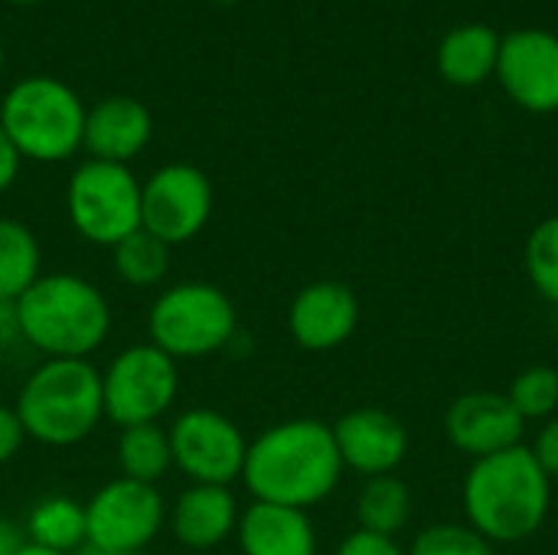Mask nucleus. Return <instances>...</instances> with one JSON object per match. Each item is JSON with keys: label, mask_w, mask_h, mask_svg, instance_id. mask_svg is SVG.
Returning a JSON list of instances; mask_svg holds the SVG:
<instances>
[{"label": "nucleus", "mask_w": 558, "mask_h": 555, "mask_svg": "<svg viewBox=\"0 0 558 555\" xmlns=\"http://www.w3.org/2000/svg\"><path fill=\"white\" fill-rule=\"evenodd\" d=\"M16 350H26L16 301H0V357H13Z\"/></svg>", "instance_id": "obj_31"}, {"label": "nucleus", "mask_w": 558, "mask_h": 555, "mask_svg": "<svg viewBox=\"0 0 558 555\" xmlns=\"http://www.w3.org/2000/svg\"><path fill=\"white\" fill-rule=\"evenodd\" d=\"M88 546L105 553H144L167 530V500L154 484L114 478L85 500Z\"/></svg>", "instance_id": "obj_9"}, {"label": "nucleus", "mask_w": 558, "mask_h": 555, "mask_svg": "<svg viewBox=\"0 0 558 555\" xmlns=\"http://www.w3.org/2000/svg\"><path fill=\"white\" fill-rule=\"evenodd\" d=\"M343 481L333 429L320 419H284L248 442L242 484L252 500L311 510Z\"/></svg>", "instance_id": "obj_1"}, {"label": "nucleus", "mask_w": 558, "mask_h": 555, "mask_svg": "<svg viewBox=\"0 0 558 555\" xmlns=\"http://www.w3.org/2000/svg\"><path fill=\"white\" fill-rule=\"evenodd\" d=\"M26 350L43 360H92L111 334V304L105 291L72 272L39 275L16 298Z\"/></svg>", "instance_id": "obj_3"}, {"label": "nucleus", "mask_w": 558, "mask_h": 555, "mask_svg": "<svg viewBox=\"0 0 558 555\" xmlns=\"http://www.w3.org/2000/svg\"><path fill=\"white\" fill-rule=\"evenodd\" d=\"M216 3H239V0H216Z\"/></svg>", "instance_id": "obj_37"}, {"label": "nucleus", "mask_w": 558, "mask_h": 555, "mask_svg": "<svg viewBox=\"0 0 558 555\" xmlns=\"http://www.w3.org/2000/svg\"><path fill=\"white\" fill-rule=\"evenodd\" d=\"M65 216L78 239L114 249L141 229V180L128 164L88 157L65 183Z\"/></svg>", "instance_id": "obj_7"}, {"label": "nucleus", "mask_w": 558, "mask_h": 555, "mask_svg": "<svg viewBox=\"0 0 558 555\" xmlns=\"http://www.w3.org/2000/svg\"><path fill=\"white\" fill-rule=\"evenodd\" d=\"M111 268L128 288H157L170 275V245L137 229L111 249Z\"/></svg>", "instance_id": "obj_24"}, {"label": "nucleus", "mask_w": 558, "mask_h": 555, "mask_svg": "<svg viewBox=\"0 0 558 555\" xmlns=\"http://www.w3.org/2000/svg\"><path fill=\"white\" fill-rule=\"evenodd\" d=\"M23 533H26V543H33V546L75 555L88 546L85 504H78L69 494H46L29 507V514L23 520Z\"/></svg>", "instance_id": "obj_20"}, {"label": "nucleus", "mask_w": 558, "mask_h": 555, "mask_svg": "<svg viewBox=\"0 0 558 555\" xmlns=\"http://www.w3.org/2000/svg\"><path fill=\"white\" fill-rule=\"evenodd\" d=\"M213 216L209 177L183 160L157 167L141 183V229L177 249L193 242Z\"/></svg>", "instance_id": "obj_11"}, {"label": "nucleus", "mask_w": 558, "mask_h": 555, "mask_svg": "<svg viewBox=\"0 0 558 555\" xmlns=\"http://www.w3.org/2000/svg\"><path fill=\"white\" fill-rule=\"evenodd\" d=\"M82 98L52 75L13 82L0 101V128L16 154L33 164H62L78 154L85 134Z\"/></svg>", "instance_id": "obj_5"}, {"label": "nucleus", "mask_w": 558, "mask_h": 555, "mask_svg": "<svg viewBox=\"0 0 558 555\" xmlns=\"http://www.w3.org/2000/svg\"><path fill=\"white\" fill-rule=\"evenodd\" d=\"M356 530L379 533V536H399L405 523L412 520V491L396 474L366 478L356 494Z\"/></svg>", "instance_id": "obj_22"}, {"label": "nucleus", "mask_w": 558, "mask_h": 555, "mask_svg": "<svg viewBox=\"0 0 558 555\" xmlns=\"http://www.w3.org/2000/svg\"><path fill=\"white\" fill-rule=\"evenodd\" d=\"M409 555H497L494 543H487L481 533H474L468 523H435L425 527L412 546Z\"/></svg>", "instance_id": "obj_27"}, {"label": "nucleus", "mask_w": 558, "mask_h": 555, "mask_svg": "<svg viewBox=\"0 0 558 555\" xmlns=\"http://www.w3.org/2000/svg\"><path fill=\"white\" fill-rule=\"evenodd\" d=\"M150 134H154L150 111L137 98L111 95L85 111L82 147L88 150L92 160L131 164L150 144Z\"/></svg>", "instance_id": "obj_17"}, {"label": "nucleus", "mask_w": 558, "mask_h": 555, "mask_svg": "<svg viewBox=\"0 0 558 555\" xmlns=\"http://www.w3.org/2000/svg\"><path fill=\"white\" fill-rule=\"evenodd\" d=\"M20 164H23V157L16 154L13 141L0 128V193H7L13 186V180L20 177Z\"/></svg>", "instance_id": "obj_32"}, {"label": "nucleus", "mask_w": 558, "mask_h": 555, "mask_svg": "<svg viewBox=\"0 0 558 555\" xmlns=\"http://www.w3.org/2000/svg\"><path fill=\"white\" fill-rule=\"evenodd\" d=\"M43 275V249L36 232L10 216H0V301H16Z\"/></svg>", "instance_id": "obj_23"}, {"label": "nucleus", "mask_w": 558, "mask_h": 555, "mask_svg": "<svg viewBox=\"0 0 558 555\" xmlns=\"http://www.w3.org/2000/svg\"><path fill=\"white\" fill-rule=\"evenodd\" d=\"M333 555H409L396 536H379V533H366V530H353L340 540Z\"/></svg>", "instance_id": "obj_28"}, {"label": "nucleus", "mask_w": 558, "mask_h": 555, "mask_svg": "<svg viewBox=\"0 0 558 555\" xmlns=\"http://www.w3.org/2000/svg\"><path fill=\"white\" fill-rule=\"evenodd\" d=\"M235 301L209 281H177L147 307V340L177 363L222 353L235 340Z\"/></svg>", "instance_id": "obj_6"}, {"label": "nucleus", "mask_w": 558, "mask_h": 555, "mask_svg": "<svg viewBox=\"0 0 558 555\" xmlns=\"http://www.w3.org/2000/svg\"><path fill=\"white\" fill-rule=\"evenodd\" d=\"M10 3H20V7H29V3H39V0H10Z\"/></svg>", "instance_id": "obj_36"}, {"label": "nucleus", "mask_w": 558, "mask_h": 555, "mask_svg": "<svg viewBox=\"0 0 558 555\" xmlns=\"http://www.w3.org/2000/svg\"><path fill=\"white\" fill-rule=\"evenodd\" d=\"M530 451L533 458L539 461V468L549 474V481H558V415H553L549 422L539 425L536 438L530 442Z\"/></svg>", "instance_id": "obj_29"}, {"label": "nucleus", "mask_w": 558, "mask_h": 555, "mask_svg": "<svg viewBox=\"0 0 558 555\" xmlns=\"http://www.w3.org/2000/svg\"><path fill=\"white\" fill-rule=\"evenodd\" d=\"M101 396L114 429L160 422L180 396V366L150 340L131 343L101 370Z\"/></svg>", "instance_id": "obj_8"}, {"label": "nucleus", "mask_w": 558, "mask_h": 555, "mask_svg": "<svg viewBox=\"0 0 558 555\" xmlns=\"http://www.w3.org/2000/svg\"><path fill=\"white\" fill-rule=\"evenodd\" d=\"M13 409L29 442L46 448L82 445L105 422L101 370L92 360H39Z\"/></svg>", "instance_id": "obj_4"}, {"label": "nucleus", "mask_w": 558, "mask_h": 555, "mask_svg": "<svg viewBox=\"0 0 558 555\" xmlns=\"http://www.w3.org/2000/svg\"><path fill=\"white\" fill-rule=\"evenodd\" d=\"M235 543L242 555H317V530L307 510L252 500L239 514Z\"/></svg>", "instance_id": "obj_18"}, {"label": "nucleus", "mask_w": 558, "mask_h": 555, "mask_svg": "<svg viewBox=\"0 0 558 555\" xmlns=\"http://www.w3.org/2000/svg\"><path fill=\"white\" fill-rule=\"evenodd\" d=\"M445 438L461 455L481 461L526 445V422L504 393H464L445 412Z\"/></svg>", "instance_id": "obj_14"}, {"label": "nucleus", "mask_w": 558, "mask_h": 555, "mask_svg": "<svg viewBox=\"0 0 558 555\" xmlns=\"http://www.w3.org/2000/svg\"><path fill=\"white\" fill-rule=\"evenodd\" d=\"M523 268L530 285L558 307V213L533 226L523 245Z\"/></svg>", "instance_id": "obj_26"}, {"label": "nucleus", "mask_w": 558, "mask_h": 555, "mask_svg": "<svg viewBox=\"0 0 558 555\" xmlns=\"http://www.w3.org/2000/svg\"><path fill=\"white\" fill-rule=\"evenodd\" d=\"M114 461H118V478L157 487L173 471L170 432L160 422L118 429Z\"/></svg>", "instance_id": "obj_21"}, {"label": "nucleus", "mask_w": 558, "mask_h": 555, "mask_svg": "<svg viewBox=\"0 0 558 555\" xmlns=\"http://www.w3.org/2000/svg\"><path fill=\"white\" fill-rule=\"evenodd\" d=\"M510 406L520 412V419L530 422H549L558 415V370L556 366H526L510 389L504 393Z\"/></svg>", "instance_id": "obj_25"}, {"label": "nucleus", "mask_w": 558, "mask_h": 555, "mask_svg": "<svg viewBox=\"0 0 558 555\" xmlns=\"http://www.w3.org/2000/svg\"><path fill=\"white\" fill-rule=\"evenodd\" d=\"M239 500L232 487L216 484H186L177 500L167 507V530L173 540L193 553H206L235 536L239 527Z\"/></svg>", "instance_id": "obj_16"}, {"label": "nucleus", "mask_w": 558, "mask_h": 555, "mask_svg": "<svg viewBox=\"0 0 558 555\" xmlns=\"http://www.w3.org/2000/svg\"><path fill=\"white\" fill-rule=\"evenodd\" d=\"M0 69H3V46H0Z\"/></svg>", "instance_id": "obj_38"}, {"label": "nucleus", "mask_w": 558, "mask_h": 555, "mask_svg": "<svg viewBox=\"0 0 558 555\" xmlns=\"http://www.w3.org/2000/svg\"><path fill=\"white\" fill-rule=\"evenodd\" d=\"M167 432L173 468L190 484L232 487L235 481H242L248 438L226 412L196 406L180 412Z\"/></svg>", "instance_id": "obj_10"}, {"label": "nucleus", "mask_w": 558, "mask_h": 555, "mask_svg": "<svg viewBox=\"0 0 558 555\" xmlns=\"http://www.w3.org/2000/svg\"><path fill=\"white\" fill-rule=\"evenodd\" d=\"M26 442H29V438H26V432H23V425H20L16 409H13V406H0V468L10 464V461L23 451Z\"/></svg>", "instance_id": "obj_30"}, {"label": "nucleus", "mask_w": 558, "mask_h": 555, "mask_svg": "<svg viewBox=\"0 0 558 555\" xmlns=\"http://www.w3.org/2000/svg\"><path fill=\"white\" fill-rule=\"evenodd\" d=\"M500 33L487 23H461L438 43V72L458 88H471L497 75Z\"/></svg>", "instance_id": "obj_19"}, {"label": "nucleus", "mask_w": 558, "mask_h": 555, "mask_svg": "<svg viewBox=\"0 0 558 555\" xmlns=\"http://www.w3.org/2000/svg\"><path fill=\"white\" fill-rule=\"evenodd\" d=\"M464 520L494 546H513L536 536L553 507V481L533 458L530 445L481 458L471 464L464 487Z\"/></svg>", "instance_id": "obj_2"}, {"label": "nucleus", "mask_w": 558, "mask_h": 555, "mask_svg": "<svg viewBox=\"0 0 558 555\" xmlns=\"http://www.w3.org/2000/svg\"><path fill=\"white\" fill-rule=\"evenodd\" d=\"M330 429H333L343 471H353L363 481L396 474L409 455V432L386 409H373V406L353 409L340 415Z\"/></svg>", "instance_id": "obj_15"}, {"label": "nucleus", "mask_w": 558, "mask_h": 555, "mask_svg": "<svg viewBox=\"0 0 558 555\" xmlns=\"http://www.w3.org/2000/svg\"><path fill=\"white\" fill-rule=\"evenodd\" d=\"M23 546H26L23 523H16V520L0 514V555H16Z\"/></svg>", "instance_id": "obj_33"}, {"label": "nucleus", "mask_w": 558, "mask_h": 555, "mask_svg": "<svg viewBox=\"0 0 558 555\" xmlns=\"http://www.w3.org/2000/svg\"><path fill=\"white\" fill-rule=\"evenodd\" d=\"M497 82L533 114L558 111V36L553 29L526 26L500 39Z\"/></svg>", "instance_id": "obj_12"}, {"label": "nucleus", "mask_w": 558, "mask_h": 555, "mask_svg": "<svg viewBox=\"0 0 558 555\" xmlns=\"http://www.w3.org/2000/svg\"><path fill=\"white\" fill-rule=\"evenodd\" d=\"M16 555H62V553H52V550H43V546H33V543H26L23 550Z\"/></svg>", "instance_id": "obj_34"}, {"label": "nucleus", "mask_w": 558, "mask_h": 555, "mask_svg": "<svg viewBox=\"0 0 558 555\" xmlns=\"http://www.w3.org/2000/svg\"><path fill=\"white\" fill-rule=\"evenodd\" d=\"M360 327V298L350 285L320 278L304 285L288 304V334L307 353L340 350Z\"/></svg>", "instance_id": "obj_13"}, {"label": "nucleus", "mask_w": 558, "mask_h": 555, "mask_svg": "<svg viewBox=\"0 0 558 555\" xmlns=\"http://www.w3.org/2000/svg\"><path fill=\"white\" fill-rule=\"evenodd\" d=\"M75 555H141V553H105V550H95V546H85V550H78Z\"/></svg>", "instance_id": "obj_35"}]
</instances>
